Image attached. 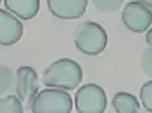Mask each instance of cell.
I'll return each instance as SVG.
<instances>
[{"instance_id":"1","label":"cell","mask_w":152,"mask_h":113,"mask_svg":"<svg viewBox=\"0 0 152 113\" xmlns=\"http://www.w3.org/2000/svg\"><path fill=\"white\" fill-rule=\"evenodd\" d=\"M83 79V70L77 61L63 57L51 63L43 71V83L47 87L75 90Z\"/></svg>"},{"instance_id":"2","label":"cell","mask_w":152,"mask_h":113,"mask_svg":"<svg viewBox=\"0 0 152 113\" xmlns=\"http://www.w3.org/2000/svg\"><path fill=\"white\" fill-rule=\"evenodd\" d=\"M74 43L78 51H81L82 53L96 56L107 48L108 35L102 25L92 21H86L75 30Z\"/></svg>"},{"instance_id":"3","label":"cell","mask_w":152,"mask_h":113,"mask_svg":"<svg viewBox=\"0 0 152 113\" xmlns=\"http://www.w3.org/2000/svg\"><path fill=\"white\" fill-rule=\"evenodd\" d=\"M73 108V100L68 90L47 87L37 94L30 105L33 113H69Z\"/></svg>"},{"instance_id":"4","label":"cell","mask_w":152,"mask_h":113,"mask_svg":"<svg viewBox=\"0 0 152 113\" xmlns=\"http://www.w3.org/2000/svg\"><path fill=\"white\" fill-rule=\"evenodd\" d=\"M74 107L78 113H103L107 108V94L95 83H86L75 91Z\"/></svg>"},{"instance_id":"5","label":"cell","mask_w":152,"mask_h":113,"mask_svg":"<svg viewBox=\"0 0 152 113\" xmlns=\"http://www.w3.org/2000/svg\"><path fill=\"white\" fill-rule=\"evenodd\" d=\"M121 17L124 25L133 33H144L152 25V9L138 0L127 3Z\"/></svg>"},{"instance_id":"6","label":"cell","mask_w":152,"mask_h":113,"mask_svg":"<svg viewBox=\"0 0 152 113\" xmlns=\"http://www.w3.org/2000/svg\"><path fill=\"white\" fill-rule=\"evenodd\" d=\"M38 92L39 81L37 71L31 66H20L16 70V95L30 107Z\"/></svg>"},{"instance_id":"7","label":"cell","mask_w":152,"mask_h":113,"mask_svg":"<svg viewBox=\"0 0 152 113\" xmlns=\"http://www.w3.org/2000/svg\"><path fill=\"white\" fill-rule=\"evenodd\" d=\"M23 25L20 18L7 9L0 11V43L1 46H13L21 39Z\"/></svg>"},{"instance_id":"8","label":"cell","mask_w":152,"mask_h":113,"mask_svg":"<svg viewBox=\"0 0 152 113\" xmlns=\"http://www.w3.org/2000/svg\"><path fill=\"white\" fill-rule=\"evenodd\" d=\"M88 0H47L50 12L60 20H77L85 15Z\"/></svg>"},{"instance_id":"9","label":"cell","mask_w":152,"mask_h":113,"mask_svg":"<svg viewBox=\"0 0 152 113\" xmlns=\"http://www.w3.org/2000/svg\"><path fill=\"white\" fill-rule=\"evenodd\" d=\"M4 7L21 20H31L39 12L40 0H4Z\"/></svg>"},{"instance_id":"10","label":"cell","mask_w":152,"mask_h":113,"mask_svg":"<svg viewBox=\"0 0 152 113\" xmlns=\"http://www.w3.org/2000/svg\"><path fill=\"white\" fill-rule=\"evenodd\" d=\"M112 107L117 113H137L139 112V101L130 92L120 91L112 99Z\"/></svg>"},{"instance_id":"11","label":"cell","mask_w":152,"mask_h":113,"mask_svg":"<svg viewBox=\"0 0 152 113\" xmlns=\"http://www.w3.org/2000/svg\"><path fill=\"white\" fill-rule=\"evenodd\" d=\"M0 112L1 113H22L23 105L17 95H3L0 100Z\"/></svg>"},{"instance_id":"12","label":"cell","mask_w":152,"mask_h":113,"mask_svg":"<svg viewBox=\"0 0 152 113\" xmlns=\"http://www.w3.org/2000/svg\"><path fill=\"white\" fill-rule=\"evenodd\" d=\"M0 86H1V95L7 94L8 91L15 90L16 91V73H13L11 68H7L5 65L1 66L0 70Z\"/></svg>"},{"instance_id":"13","label":"cell","mask_w":152,"mask_h":113,"mask_svg":"<svg viewBox=\"0 0 152 113\" xmlns=\"http://www.w3.org/2000/svg\"><path fill=\"white\" fill-rule=\"evenodd\" d=\"M99 12H116L122 7L124 0H91Z\"/></svg>"},{"instance_id":"14","label":"cell","mask_w":152,"mask_h":113,"mask_svg":"<svg viewBox=\"0 0 152 113\" xmlns=\"http://www.w3.org/2000/svg\"><path fill=\"white\" fill-rule=\"evenodd\" d=\"M139 98L142 105L147 112H152V79L142 85L139 91Z\"/></svg>"},{"instance_id":"15","label":"cell","mask_w":152,"mask_h":113,"mask_svg":"<svg viewBox=\"0 0 152 113\" xmlns=\"http://www.w3.org/2000/svg\"><path fill=\"white\" fill-rule=\"evenodd\" d=\"M142 69L143 73L147 75L148 78L152 79V47H148L147 50H144V52L142 53Z\"/></svg>"},{"instance_id":"16","label":"cell","mask_w":152,"mask_h":113,"mask_svg":"<svg viewBox=\"0 0 152 113\" xmlns=\"http://www.w3.org/2000/svg\"><path fill=\"white\" fill-rule=\"evenodd\" d=\"M146 43L148 44V47H152V27L146 34Z\"/></svg>"},{"instance_id":"17","label":"cell","mask_w":152,"mask_h":113,"mask_svg":"<svg viewBox=\"0 0 152 113\" xmlns=\"http://www.w3.org/2000/svg\"><path fill=\"white\" fill-rule=\"evenodd\" d=\"M138 1L143 3L144 5H147L148 8H151V9H152V0H138Z\"/></svg>"}]
</instances>
